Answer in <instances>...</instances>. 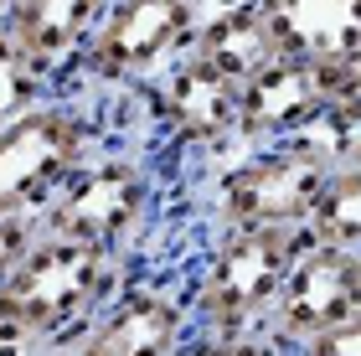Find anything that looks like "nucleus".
Masks as SVG:
<instances>
[{
	"label": "nucleus",
	"mask_w": 361,
	"mask_h": 356,
	"mask_svg": "<svg viewBox=\"0 0 361 356\" xmlns=\"http://www.w3.org/2000/svg\"><path fill=\"white\" fill-rule=\"evenodd\" d=\"M124 284H129L124 253H109V248H93V243L57 238V233L37 228L21 264L11 269L6 289H0V320L21 326L52 356H62L119 300Z\"/></svg>",
	"instance_id": "f257e3e1"
},
{
	"label": "nucleus",
	"mask_w": 361,
	"mask_h": 356,
	"mask_svg": "<svg viewBox=\"0 0 361 356\" xmlns=\"http://www.w3.org/2000/svg\"><path fill=\"white\" fill-rule=\"evenodd\" d=\"M104 140L109 114L83 88H57L0 124V222L42 217L47 202L104 150Z\"/></svg>",
	"instance_id": "f03ea898"
},
{
	"label": "nucleus",
	"mask_w": 361,
	"mask_h": 356,
	"mask_svg": "<svg viewBox=\"0 0 361 356\" xmlns=\"http://www.w3.org/2000/svg\"><path fill=\"white\" fill-rule=\"evenodd\" d=\"M305 243L310 238L294 228H212L196 274L186 279L196 336L269 331Z\"/></svg>",
	"instance_id": "7ed1b4c3"
},
{
	"label": "nucleus",
	"mask_w": 361,
	"mask_h": 356,
	"mask_svg": "<svg viewBox=\"0 0 361 356\" xmlns=\"http://www.w3.org/2000/svg\"><path fill=\"white\" fill-rule=\"evenodd\" d=\"M160 155L145 150H98L68 186L47 202V212L37 217L47 233L78 238L93 248L135 258L140 238L150 233L155 207H160Z\"/></svg>",
	"instance_id": "20e7f679"
},
{
	"label": "nucleus",
	"mask_w": 361,
	"mask_h": 356,
	"mask_svg": "<svg viewBox=\"0 0 361 356\" xmlns=\"http://www.w3.org/2000/svg\"><path fill=\"white\" fill-rule=\"evenodd\" d=\"M336 160L305 145H264V150H233L212 171L207 217L212 228H310Z\"/></svg>",
	"instance_id": "39448f33"
},
{
	"label": "nucleus",
	"mask_w": 361,
	"mask_h": 356,
	"mask_svg": "<svg viewBox=\"0 0 361 356\" xmlns=\"http://www.w3.org/2000/svg\"><path fill=\"white\" fill-rule=\"evenodd\" d=\"M150 119V135L160 155L171 160H222L238 150V119H243V83L207 68L202 57H176L150 83L129 88Z\"/></svg>",
	"instance_id": "423d86ee"
},
{
	"label": "nucleus",
	"mask_w": 361,
	"mask_h": 356,
	"mask_svg": "<svg viewBox=\"0 0 361 356\" xmlns=\"http://www.w3.org/2000/svg\"><path fill=\"white\" fill-rule=\"evenodd\" d=\"M202 6L196 0H114L98 37L78 57L68 88H140L191 52Z\"/></svg>",
	"instance_id": "0eeeda50"
},
{
	"label": "nucleus",
	"mask_w": 361,
	"mask_h": 356,
	"mask_svg": "<svg viewBox=\"0 0 361 356\" xmlns=\"http://www.w3.org/2000/svg\"><path fill=\"white\" fill-rule=\"evenodd\" d=\"M196 341L191 289L171 279H135L62 356H180Z\"/></svg>",
	"instance_id": "6e6552de"
},
{
	"label": "nucleus",
	"mask_w": 361,
	"mask_h": 356,
	"mask_svg": "<svg viewBox=\"0 0 361 356\" xmlns=\"http://www.w3.org/2000/svg\"><path fill=\"white\" fill-rule=\"evenodd\" d=\"M336 88V68L305 57H274L264 73L243 83V119H238V150L264 145H294L310 124L325 119Z\"/></svg>",
	"instance_id": "1a4fd4ad"
},
{
	"label": "nucleus",
	"mask_w": 361,
	"mask_h": 356,
	"mask_svg": "<svg viewBox=\"0 0 361 356\" xmlns=\"http://www.w3.org/2000/svg\"><path fill=\"white\" fill-rule=\"evenodd\" d=\"M356 315H361V253L336 248V243H305L269 331H279L289 346H300Z\"/></svg>",
	"instance_id": "9d476101"
},
{
	"label": "nucleus",
	"mask_w": 361,
	"mask_h": 356,
	"mask_svg": "<svg viewBox=\"0 0 361 356\" xmlns=\"http://www.w3.org/2000/svg\"><path fill=\"white\" fill-rule=\"evenodd\" d=\"M114 0H0V26L57 88L73 83L78 57L98 37Z\"/></svg>",
	"instance_id": "9b49d317"
},
{
	"label": "nucleus",
	"mask_w": 361,
	"mask_h": 356,
	"mask_svg": "<svg viewBox=\"0 0 361 356\" xmlns=\"http://www.w3.org/2000/svg\"><path fill=\"white\" fill-rule=\"evenodd\" d=\"M284 57L346 68L361 57V0H264Z\"/></svg>",
	"instance_id": "f8f14e48"
},
{
	"label": "nucleus",
	"mask_w": 361,
	"mask_h": 356,
	"mask_svg": "<svg viewBox=\"0 0 361 356\" xmlns=\"http://www.w3.org/2000/svg\"><path fill=\"white\" fill-rule=\"evenodd\" d=\"M191 57H202L207 68H217L233 83H248L253 73H264L279 52V37L269 26L264 0H248V6H227V11H207L202 26H196Z\"/></svg>",
	"instance_id": "ddd939ff"
},
{
	"label": "nucleus",
	"mask_w": 361,
	"mask_h": 356,
	"mask_svg": "<svg viewBox=\"0 0 361 356\" xmlns=\"http://www.w3.org/2000/svg\"><path fill=\"white\" fill-rule=\"evenodd\" d=\"M310 243H336V248H356L361 253V160H346V166L331 171L315 212H310Z\"/></svg>",
	"instance_id": "4468645a"
},
{
	"label": "nucleus",
	"mask_w": 361,
	"mask_h": 356,
	"mask_svg": "<svg viewBox=\"0 0 361 356\" xmlns=\"http://www.w3.org/2000/svg\"><path fill=\"white\" fill-rule=\"evenodd\" d=\"M47 93H57V83L42 68H31V57L11 42V31L0 26V124H11L16 114H26V109L42 104Z\"/></svg>",
	"instance_id": "2eb2a0df"
},
{
	"label": "nucleus",
	"mask_w": 361,
	"mask_h": 356,
	"mask_svg": "<svg viewBox=\"0 0 361 356\" xmlns=\"http://www.w3.org/2000/svg\"><path fill=\"white\" fill-rule=\"evenodd\" d=\"M180 356H294V346L279 331H253V336H196Z\"/></svg>",
	"instance_id": "dca6fc26"
},
{
	"label": "nucleus",
	"mask_w": 361,
	"mask_h": 356,
	"mask_svg": "<svg viewBox=\"0 0 361 356\" xmlns=\"http://www.w3.org/2000/svg\"><path fill=\"white\" fill-rule=\"evenodd\" d=\"M325 124L356 145V135H361V57H351L346 68H336V88H331Z\"/></svg>",
	"instance_id": "f3484780"
},
{
	"label": "nucleus",
	"mask_w": 361,
	"mask_h": 356,
	"mask_svg": "<svg viewBox=\"0 0 361 356\" xmlns=\"http://www.w3.org/2000/svg\"><path fill=\"white\" fill-rule=\"evenodd\" d=\"M294 356H361V315L341 320V326L320 331V336H310V341H300Z\"/></svg>",
	"instance_id": "a211bd4d"
},
{
	"label": "nucleus",
	"mask_w": 361,
	"mask_h": 356,
	"mask_svg": "<svg viewBox=\"0 0 361 356\" xmlns=\"http://www.w3.org/2000/svg\"><path fill=\"white\" fill-rule=\"evenodd\" d=\"M37 228H42L37 217H6L0 222V289H6L11 269L21 264V253H26V243L37 238Z\"/></svg>",
	"instance_id": "6ab92c4d"
},
{
	"label": "nucleus",
	"mask_w": 361,
	"mask_h": 356,
	"mask_svg": "<svg viewBox=\"0 0 361 356\" xmlns=\"http://www.w3.org/2000/svg\"><path fill=\"white\" fill-rule=\"evenodd\" d=\"M0 356H52L37 336H26L21 326H11V320H0Z\"/></svg>",
	"instance_id": "aec40b11"
},
{
	"label": "nucleus",
	"mask_w": 361,
	"mask_h": 356,
	"mask_svg": "<svg viewBox=\"0 0 361 356\" xmlns=\"http://www.w3.org/2000/svg\"><path fill=\"white\" fill-rule=\"evenodd\" d=\"M196 6H202V16H207V11H227V6H248V0H196Z\"/></svg>",
	"instance_id": "412c9836"
},
{
	"label": "nucleus",
	"mask_w": 361,
	"mask_h": 356,
	"mask_svg": "<svg viewBox=\"0 0 361 356\" xmlns=\"http://www.w3.org/2000/svg\"><path fill=\"white\" fill-rule=\"evenodd\" d=\"M351 160H361V135H356V145H351Z\"/></svg>",
	"instance_id": "4be33fe9"
}]
</instances>
